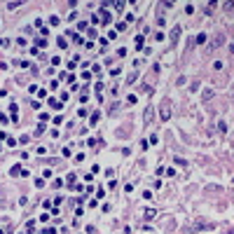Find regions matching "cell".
Returning a JSON list of instances; mask_svg holds the SVG:
<instances>
[{"mask_svg":"<svg viewBox=\"0 0 234 234\" xmlns=\"http://www.w3.org/2000/svg\"><path fill=\"white\" fill-rule=\"evenodd\" d=\"M218 131H220V134H225V131H227V124H225V122H220V124H218Z\"/></svg>","mask_w":234,"mask_h":234,"instance_id":"ac0fdd59","label":"cell"},{"mask_svg":"<svg viewBox=\"0 0 234 234\" xmlns=\"http://www.w3.org/2000/svg\"><path fill=\"white\" fill-rule=\"evenodd\" d=\"M9 173H12V176H21L24 171H21V166H17V164H14V166H12V171H9Z\"/></svg>","mask_w":234,"mask_h":234,"instance_id":"9c48e42d","label":"cell"},{"mask_svg":"<svg viewBox=\"0 0 234 234\" xmlns=\"http://www.w3.org/2000/svg\"><path fill=\"white\" fill-rule=\"evenodd\" d=\"M136 80H138V73H129V75H126V84H131V82H136Z\"/></svg>","mask_w":234,"mask_h":234,"instance_id":"ba28073f","label":"cell"},{"mask_svg":"<svg viewBox=\"0 0 234 234\" xmlns=\"http://www.w3.org/2000/svg\"><path fill=\"white\" fill-rule=\"evenodd\" d=\"M42 234H56V229H45Z\"/></svg>","mask_w":234,"mask_h":234,"instance_id":"44dd1931","label":"cell"},{"mask_svg":"<svg viewBox=\"0 0 234 234\" xmlns=\"http://www.w3.org/2000/svg\"><path fill=\"white\" fill-rule=\"evenodd\" d=\"M134 103H136V96H134V94H129V96H126V106H134Z\"/></svg>","mask_w":234,"mask_h":234,"instance_id":"9a60e30c","label":"cell"},{"mask_svg":"<svg viewBox=\"0 0 234 234\" xmlns=\"http://www.w3.org/2000/svg\"><path fill=\"white\" fill-rule=\"evenodd\" d=\"M99 112H91V117H89V119H91V122H89V124H96V122H99Z\"/></svg>","mask_w":234,"mask_h":234,"instance_id":"2e32d148","label":"cell"},{"mask_svg":"<svg viewBox=\"0 0 234 234\" xmlns=\"http://www.w3.org/2000/svg\"><path fill=\"white\" fill-rule=\"evenodd\" d=\"M213 96H216V91H213V89H204V91H201V101H211Z\"/></svg>","mask_w":234,"mask_h":234,"instance_id":"5b68a950","label":"cell"},{"mask_svg":"<svg viewBox=\"0 0 234 234\" xmlns=\"http://www.w3.org/2000/svg\"><path fill=\"white\" fill-rule=\"evenodd\" d=\"M42 131H45V122H40V124L35 126V136H40Z\"/></svg>","mask_w":234,"mask_h":234,"instance_id":"8fae6325","label":"cell"},{"mask_svg":"<svg viewBox=\"0 0 234 234\" xmlns=\"http://www.w3.org/2000/svg\"><path fill=\"white\" fill-rule=\"evenodd\" d=\"M159 117H162V122H169V119H171V101L164 99L162 103H159Z\"/></svg>","mask_w":234,"mask_h":234,"instance_id":"7a4b0ae2","label":"cell"},{"mask_svg":"<svg viewBox=\"0 0 234 234\" xmlns=\"http://www.w3.org/2000/svg\"><path fill=\"white\" fill-rule=\"evenodd\" d=\"M178 37H180V26L171 28V45H178Z\"/></svg>","mask_w":234,"mask_h":234,"instance_id":"277c9868","label":"cell"},{"mask_svg":"<svg viewBox=\"0 0 234 234\" xmlns=\"http://www.w3.org/2000/svg\"><path fill=\"white\" fill-rule=\"evenodd\" d=\"M47 103H49V106H52L54 110H61V108H63V101H56V99H49Z\"/></svg>","mask_w":234,"mask_h":234,"instance_id":"8992f818","label":"cell"},{"mask_svg":"<svg viewBox=\"0 0 234 234\" xmlns=\"http://www.w3.org/2000/svg\"><path fill=\"white\" fill-rule=\"evenodd\" d=\"M154 216H157V211H154V208H148V211L143 213V218H145V220H152Z\"/></svg>","mask_w":234,"mask_h":234,"instance_id":"52a82bcc","label":"cell"},{"mask_svg":"<svg viewBox=\"0 0 234 234\" xmlns=\"http://www.w3.org/2000/svg\"><path fill=\"white\" fill-rule=\"evenodd\" d=\"M35 47H37V49H40V47H47V40H45V37H40V40H35Z\"/></svg>","mask_w":234,"mask_h":234,"instance_id":"5bb4252c","label":"cell"},{"mask_svg":"<svg viewBox=\"0 0 234 234\" xmlns=\"http://www.w3.org/2000/svg\"><path fill=\"white\" fill-rule=\"evenodd\" d=\"M220 45H225V35H223V33H218V35L211 37V42H208V47H206V54H213Z\"/></svg>","mask_w":234,"mask_h":234,"instance_id":"6da1fadb","label":"cell"},{"mask_svg":"<svg viewBox=\"0 0 234 234\" xmlns=\"http://www.w3.org/2000/svg\"><path fill=\"white\" fill-rule=\"evenodd\" d=\"M77 28H80V31H89V28H87V21H80V24H77Z\"/></svg>","mask_w":234,"mask_h":234,"instance_id":"ffe728a7","label":"cell"},{"mask_svg":"<svg viewBox=\"0 0 234 234\" xmlns=\"http://www.w3.org/2000/svg\"><path fill=\"white\" fill-rule=\"evenodd\" d=\"M152 117H154V108H152V106H148V108H145V112H143V122H145V126L152 124Z\"/></svg>","mask_w":234,"mask_h":234,"instance_id":"3957f363","label":"cell"},{"mask_svg":"<svg viewBox=\"0 0 234 234\" xmlns=\"http://www.w3.org/2000/svg\"><path fill=\"white\" fill-rule=\"evenodd\" d=\"M204 42H206V35H204V33H199V35H197V45H204Z\"/></svg>","mask_w":234,"mask_h":234,"instance_id":"e0dca14e","label":"cell"},{"mask_svg":"<svg viewBox=\"0 0 234 234\" xmlns=\"http://www.w3.org/2000/svg\"><path fill=\"white\" fill-rule=\"evenodd\" d=\"M101 19H103V24H110V14H108V12H103V17H101Z\"/></svg>","mask_w":234,"mask_h":234,"instance_id":"d6986e66","label":"cell"},{"mask_svg":"<svg viewBox=\"0 0 234 234\" xmlns=\"http://www.w3.org/2000/svg\"><path fill=\"white\" fill-rule=\"evenodd\" d=\"M26 232H28V234H35V223H28V225H26Z\"/></svg>","mask_w":234,"mask_h":234,"instance_id":"4fadbf2b","label":"cell"},{"mask_svg":"<svg viewBox=\"0 0 234 234\" xmlns=\"http://www.w3.org/2000/svg\"><path fill=\"white\" fill-rule=\"evenodd\" d=\"M56 42H59V47H61V49H66V47H68V40H66V37H59Z\"/></svg>","mask_w":234,"mask_h":234,"instance_id":"30bf717a","label":"cell"},{"mask_svg":"<svg viewBox=\"0 0 234 234\" xmlns=\"http://www.w3.org/2000/svg\"><path fill=\"white\" fill-rule=\"evenodd\" d=\"M75 178H77V176L70 173V176H66V183H68V185H75Z\"/></svg>","mask_w":234,"mask_h":234,"instance_id":"7c38bea8","label":"cell"}]
</instances>
